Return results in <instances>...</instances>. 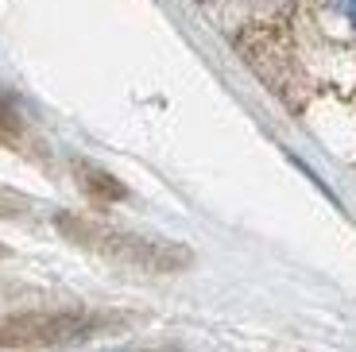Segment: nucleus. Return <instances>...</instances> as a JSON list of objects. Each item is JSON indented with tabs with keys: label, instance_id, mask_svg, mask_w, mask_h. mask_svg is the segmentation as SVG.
<instances>
[{
	"label": "nucleus",
	"instance_id": "obj_2",
	"mask_svg": "<svg viewBox=\"0 0 356 352\" xmlns=\"http://www.w3.org/2000/svg\"><path fill=\"white\" fill-rule=\"evenodd\" d=\"M24 209H27V198H19V194H12V190L0 186V217H19Z\"/></svg>",
	"mask_w": 356,
	"mask_h": 352
},
{
	"label": "nucleus",
	"instance_id": "obj_4",
	"mask_svg": "<svg viewBox=\"0 0 356 352\" xmlns=\"http://www.w3.org/2000/svg\"><path fill=\"white\" fill-rule=\"evenodd\" d=\"M341 12H345L348 24H356V0H341Z\"/></svg>",
	"mask_w": 356,
	"mask_h": 352
},
{
	"label": "nucleus",
	"instance_id": "obj_1",
	"mask_svg": "<svg viewBox=\"0 0 356 352\" xmlns=\"http://www.w3.org/2000/svg\"><path fill=\"white\" fill-rule=\"evenodd\" d=\"M70 232L81 244L97 248L105 259L132 271H155V275H175L190 264V252L182 244L170 240H155V237H132V232H113V229H78L70 225Z\"/></svg>",
	"mask_w": 356,
	"mask_h": 352
},
{
	"label": "nucleus",
	"instance_id": "obj_3",
	"mask_svg": "<svg viewBox=\"0 0 356 352\" xmlns=\"http://www.w3.org/2000/svg\"><path fill=\"white\" fill-rule=\"evenodd\" d=\"M16 128H19V124H16V116H12L8 109L0 105V140H12V136H16Z\"/></svg>",
	"mask_w": 356,
	"mask_h": 352
}]
</instances>
